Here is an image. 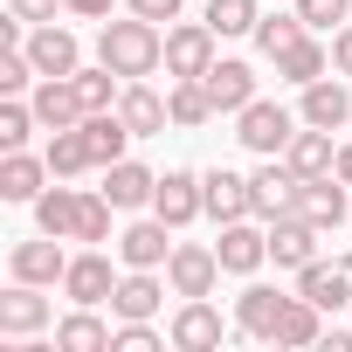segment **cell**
I'll use <instances>...</instances> for the list:
<instances>
[{"label": "cell", "instance_id": "obj_1", "mask_svg": "<svg viewBox=\"0 0 352 352\" xmlns=\"http://www.w3.org/2000/svg\"><path fill=\"white\" fill-rule=\"evenodd\" d=\"M97 63H111L124 83H138V76L166 69V28L145 21V14H131V21H104V28H97Z\"/></svg>", "mask_w": 352, "mask_h": 352}, {"label": "cell", "instance_id": "obj_2", "mask_svg": "<svg viewBox=\"0 0 352 352\" xmlns=\"http://www.w3.org/2000/svg\"><path fill=\"white\" fill-rule=\"evenodd\" d=\"M235 138H242L256 159H283V152H290V138H297V118H290L283 104L256 97V104H242V111H235Z\"/></svg>", "mask_w": 352, "mask_h": 352}, {"label": "cell", "instance_id": "obj_3", "mask_svg": "<svg viewBox=\"0 0 352 352\" xmlns=\"http://www.w3.org/2000/svg\"><path fill=\"white\" fill-rule=\"evenodd\" d=\"M214 28L208 21H166V76L187 83V76H208L214 69Z\"/></svg>", "mask_w": 352, "mask_h": 352}, {"label": "cell", "instance_id": "obj_4", "mask_svg": "<svg viewBox=\"0 0 352 352\" xmlns=\"http://www.w3.org/2000/svg\"><path fill=\"white\" fill-rule=\"evenodd\" d=\"M221 276H228V270H221L214 242H173V256H166V283H173V297H214Z\"/></svg>", "mask_w": 352, "mask_h": 352}, {"label": "cell", "instance_id": "obj_5", "mask_svg": "<svg viewBox=\"0 0 352 352\" xmlns=\"http://www.w3.org/2000/svg\"><path fill=\"white\" fill-rule=\"evenodd\" d=\"M297 214H304L318 235H331L338 221H352V187L338 180V173H318V180L297 187Z\"/></svg>", "mask_w": 352, "mask_h": 352}, {"label": "cell", "instance_id": "obj_6", "mask_svg": "<svg viewBox=\"0 0 352 352\" xmlns=\"http://www.w3.org/2000/svg\"><path fill=\"white\" fill-rule=\"evenodd\" d=\"M166 338L180 345V352H214V345L228 338V324H221V311H214L208 297H180V311H173Z\"/></svg>", "mask_w": 352, "mask_h": 352}, {"label": "cell", "instance_id": "obj_7", "mask_svg": "<svg viewBox=\"0 0 352 352\" xmlns=\"http://www.w3.org/2000/svg\"><path fill=\"white\" fill-rule=\"evenodd\" d=\"M214 256H221V270H228V276H256V270L270 263V228H256L249 214H242V221H221Z\"/></svg>", "mask_w": 352, "mask_h": 352}, {"label": "cell", "instance_id": "obj_8", "mask_svg": "<svg viewBox=\"0 0 352 352\" xmlns=\"http://www.w3.org/2000/svg\"><path fill=\"white\" fill-rule=\"evenodd\" d=\"M297 173H290V159H263L256 173H249V194H256V221H276V214H297Z\"/></svg>", "mask_w": 352, "mask_h": 352}, {"label": "cell", "instance_id": "obj_9", "mask_svg": "<svg viewBox=\"0 0 352 352\" xmlns=\"http://www.w3.org/2000/svg\"><path fill=\"white\" fill-rule=\"evenodd\" d=\"M201 208H208V221H214V228H221V221H242V214H256L249 173H228V166L201 173Z\"/></svg>", "mask_w": 352, "mask_h": 352}, {"label": "cell", "instance_id": "obj_10", "mask_svg": "<svg viewBox=\"0 0 352 352\" xmlns=\"http://www.w3.org/2000/svg\"><path fill=\"white\" fill-rule=\"evenodd\" d=\"M152 214H159L166 228H187V221H201V214H208V208H201V173H187V166L159 173V194H152Z\"/></svg>", "mask_w": 352, "mask_h": 352}, {"label": "cell", "instance_id": "obj_11", "mask_svg": "<svg viewBox=\"0 0 352 352\" xmlns=\"http://www.w3.org/2000/svg\"><path fill=\"white\" fill-rule=\"evenodd\" d=\"M111 290H118V270H111L104 249L69 256V270H63V297H69V304H111Z\"/></svg>", "mask_w": 352, "mask_h": 352}, {"label": "cell", "instance_id": "obj_12", "mask_svg": "<svg viewBox=\"0 0 352 352\" xmlns=\"http://www.w3.org/2000/svg\"><path fill=\"white\" fill-rule=\"evenodd\" d=\"M297 297H311L324 318L345 311V304H352V263H338V256H331V263H324V256L304 263V270H297Z\"/></svg>", "mask_w": 352, "mask_h": 352}, {"label": "cell", "instance_id": "obj_13", "mask_svg": "<svg viewBox=\"0 0 352 352\" xmlns=\"http://www.w3.org/2000/svg\"><path fill=\"white\" fill-rule=\"evenodd\" d=\"M49 297H42V283H14V290H0V338H35V331H49Z\"/></svg>", "mask_w": 352, "mask_h": 352}, {"label": "cell", "instance_id": "obj_14", "mask_svg": "<svg viewBox=\"0 0 352 352\" xmlns=\"http://www.w3.org/2000/svg\"><path fill=\"white\" fill-rule=\"evenodd\" d=\"M166 270H124L118 276V290H111V318H159V304H166Z\"/></svg>", "mask_w": 352, "mask_h": 352}, {"label": "cell", "instance_id": "obj_15", "mask_svg": "<svg viewBox=\"0 0 352 352\" xmlns=\"http://www.w3.org/2000/svg\"><path fill=\"white\" fill-rule=\"evenodd\" d=\"M297 118H304V124H318V131H338V124H352V90H345V76L331 69V76L304 83V104H297Z\"/></svg>", "mask_w": 352, "mask_h": 352}, {"label": "cell", "instance_id": "obj_16", "mask_svg": "<svg viewBox=\"0 0 352 352\" xmlns=\"http://www.w3.org/2000/svg\"><path fill=\"white\" fill-rule=\"evenodd\" d=\"M21 49L35 56V69H42V76H76V69H83L76 35H69V28H56V21H35V35H28Z\"/></svg>", "mask_w": 352, "mask_h": 352}, {"label": "cell", "instance_id": "obj_17", "mask_svg": "<svg viewBox=\"0 0 352 352\" xmlns=\"http://www.w3.org/2000/svg\"><path fill=\"white\" fill-rule=\"evenodd\" d=\"M166 256H173V228L152 214V221H131L124 235H118V263L124 270H166Z\"/></svg>", "mask_w": 352, "mask_h": 352}, {"label": "cell", "instance_id": "obj_18", "mask_svg": "<svg viewBox=\"0 0 352 352\" xmlns=\"http://www.w3.org/2000/svg\"><path fill=\"white\" fill-rule=\"evenodd\" d=\"M14 283H63V270H69V256H63V235H35V242H14Z\"/></svg>", "mask_w": 352, "mask_h": 352}, {"label": "cell", "instance_id": "obj_19", "mask_svg": "<svg viewBox=\"0 0 352 352\" xmlns=\"http://www.w3.org/2000/svg\"><path fill=\"white\" fill-rule=\"evenodd\" d=\"M104 194H111V208H118V214H131V208H152V194H159V173H152V166H138V159L124 152L118 166H104Z\"/></svg>", "mask_w": 352, "mask_h": 352}, {"label": "cell", "instance_id": "obj_20", "mask_svg": "<svg viewBox=\"0 0 352 352\" xmlns=\"http://www.w3.org/2000/svg\"><path fill=\"white\" fill-rule=\"evenodd\" d=\"M28 104H35L42 131H69V124H83V97H76L69 76H42V83L28 90Z\"/></svg>", "mask_w": 352, "mask_h": 352}, {"label": "cell", "instance_id": "obj_21", "mask_svg": "<svg viewBox=\"0 0 352 352\" xmlns=\"http://www.w3.org/2000/svg\"><path fill=\"white\" fill-rule=\"evenodd\" d=\"M270 263H276V270L318 263V228H311L304 214H276V221H270Z\"/></svg>", "mask_w": 352, "mask_h": 352}, {"label": "cell", "instance_id": "obj_22", "mask_svg": "<svg viewBox=\"0 0 352 352\" xmlns=\"http://www.w3.org/2000/svg\"><path fill=\"white\" fill-rule=\"evenodd\" d=\"M49 180H56V173H49V159H35L28 145H21V152H8V159H0V201H28V208H35Z\"/></svg>", "mask_w": 352, "mask_h": 352}, {"label": "cell", "instance_id": "obj_23", "mask_svg": "<svg viewBox=\"0 0 352 352\" xmlns=\"http://www.w3.org/2000/svg\"><path fill=\"white\" fill-rule=\"evenodd\" d=\"M208 83V97H214V111H242V104H256V69L249 63H235V56H214V69L201 76Z\"/></svg>", "mask_w": 352, "mask_h": 352}, {"label": "cell", "instance_id": "obj_24", "mask_svg": "<svg viewBox=\"0 0 352 352\" xmlns=\"http://www.w3.org/2000/svg\"><path fill=\"white\" fill-rule=\"evenodd\" d=\"M118 118L131 124V138H159L166 124H173V111H166V97L138 76V83H124V97H118Z\"/></svg>", "mask_w": 352, "mask_h": 352}, {"label": "cell", "instance_id": "obj_25", "mask_svg": "<svg viewBox=\"0 0 352 352\" xmlns=\"http://www.w3.org/2000/svg\"><path fill=\"white\" fill-rule=\"evenodd\" d=\"M283 290H270V283H249L242 297H235V331L242 338H276V318H283Z\"/></svg>", "mask_w": 352, "mask_h": 352}, {"label": "cell", "instance_id": "obj_26", "mask_svg": "<svg viewBox=\"0 0 352 352\" xmlns=\"http://www.w3.org/2000/svg\"><path fill=\"white\" fill-rule=\"evenodd\" d=\"M276 76H283V83H297V90H304V83H318V76H331V49L318 42V28H311V35H297V42L276 56Z\"/></svg>", "mask_w": 352, "mask_h": 352}, {"label": "cell", "instance_id": "obj_27", "mask_svg": "<svg viewBox=\"0 0 352 352\" xmlns=\"http://www.w3.org/2000/svg\"><path fill=\"white\" fill-rule=\"evenodd\" d=\"M290 173L297 180H318V173H338V145H331V131H318V124H304L297 138H290Z\"/></svg>", "mask_w": 352, "mask_h": 352}, {"label": "cell", "instance_id": "obj_28", "mask_svg": "<svg viewBox=\"0 0 352 352\" xmlns=\"http://www.w3.org/2000/svg\"><path fill=\"white\" fill-rule=\"evenodd\" d=\"M111 331H118V324H104L97 304H76V311L56 324V345H63V352H111Z\"/></svg>", "mask_w": 352, "mask_h": 352}, {"label": "cell", "instance_id": "obj_29", "mask_svg": "<svg viewBox=\"0 0 352 352\" xmlns=\"http://www.w3.org/2000/svg\"><path fill=\"white\" fill-rule=\"evenodd\" d=\"M49 173L56 180H83V173H97V159H90V138H83V124H69V131H49Z\"/></svg>", "mask_w": 352, "mask_h": 352}, {"label": "cell", "instance_id": "obj_30", "mask_svg": "<svg viewBox=\"0 0 352 352\" xmlns=\"http://www.w3.org/2000/svg\"><path fill=\"white\" fill-rule=\"evenodd\" d=\"M83 138H90V159H97V173H104V166H118V159H124L131 124H124L118 111H90V118H83Z\"/></svg>", "mask_w": 352, "mask_h": 352}, {"label": "cell", "instance_id": "obj_31", "mask_svg": "<svg viewBox=\"0 0 352 352\" xmlns=\"http://www.w3.org/2000/svg\"><path fill=\"white\" fill-rule=\"evenodd\" d=\"M76 208H83V187H63V180H56V187H42V201H35V228L69 242V235H76Z\"/></svg>", "mask_w": 352, "mask_h": 352}, {"label": "cell", "instance_id": "obj_32", "mask_svg": "<svg viewBox=\"0 0 352 352\" xmlns=\"http://www.w3.org/2000/svg\"><path fill=\"white\" fill-rule=\"evenodd\" d=\"M166 111H173V124H180V131H201L208 118H221L201 76H187V83H173V90H166Z\"/></svg>", "mask_w": 352, "mask_h": 352}, {"label": "cell", "instance_id": "obj_33", "mask_svg": "<svg viewBox=\"0 0 352 352\" xmlns=\"http://www.w3.org/2000/svg\"><path fill=\"white\" fill-rule=\"evenodd\" d=\"M318 338H324V311H318L311 297H290L283 318H276V338H270V345H318Z\"/></svg>", "mask_w": 352, "mask_h": 352}, {"label": "cell", "instance_id": "obj_34", "mask_svg": "<svg viewBox=\"0 0 352 352\" xmlns=\"http://www.w3.org/2000/svg\"><path fill=\"white\" fill-rule=\"evenodd\" d=\"M111 214H118L111 194H104V187H83V208H76V235H69V242L104 249V242H111Z\"/></svg>", "mask_w": 352, "mask_h": 352}, {"label": "cell", "instance_id": "obj_35", "mask_svg": "<svg viewBox=\"0 0 352 352\" xmlns=\"http://www.w3.org/2000/svg\"><path fill=\"white\" fill-rule=\"evenodd\" d=\"M297 35H311V28H304V14H297V8H290V14H263V21H256V49H263V56H270V63H276V56H283V49H290V42H297Z\"/></svg>", "mask_w": 352, "mask_h": 352}, {"label": "cell", "instance_id": "obj_36", "mask_svg": "<svg viewBox=\"0 0 352 352\" xmlns=\"http://www.w3.org/2000/svg\"><path fill=\"white\" fill-rule=\"evenodd\" d=\"M28 131H42V118H35V104H21V97H8V104H0V152H21V145H28Z\"/></svg>", "mask_w": 352, "mask_h": 352}, {"label": "cell", "instance_id": "obj_37", "mask_svg": "<svg viewBox=\"0 0 352 352\" xmlns=\"http://www.w3.org/2000/svg\"><path fill=\"white\" fill-rule=\"evenodd\" d=\"M256 0H208V28L214 35H256Z\"/></svg>", "mask_w": 352, "mask_h": 352}, {"label": "cell", "instance_id": "obj_38", "mask_svg": "<svg viewBox=\"0 0 352 352\" xmlns=\"http://www.w3.org/2000/svg\"><path fill=\"white\" fill-rule=\"evenodd\" d=\"M159 345H173V338H159L152 318H118V331H111V352H159Z\"/></svg>", "mask_w": 352, "mask_h": 352}, {"label": "cell", "instance_id": "obj_39", "mask_svg": "<svg viewBox=\"0 0 352 352\" xmlns=\"http://www.w3.org/2000/svg\"><path fill=\"white\" fill-rule=\"evenodd\" d=\"M290 8L304 14V28H345V14H352V0H290Z\"/></svg>", "mask_w": 352, "mask_h": 352}, {"label": "cell", "instance_id": "obj_40", "mask_svg": "<svg viewBox=\"0 0 352 352\" xmlns=\"http://www.w3.org/2000/svg\"><path fill=\"white\" fill-rule=\"evenodd\" d=\"M131 14H145V21H180V0H124Z\"/></svg>", "mask_w": 352, "mask_h": 352}, {"label": "cell", "instance_id": "obj_41", "mask_svg": "<svg viewBox=\"0 0 352 352\" xmlns=\"http://www.w3.org/2000/svg\"><path fill=\"white\" fill-rule=\"evenodd\" d=\"M331 69H338V76H352V21H345V28H331Z\"/></svg>", "mask_w": 352, "mask_h": 352}, {"label": "cell", "instance_id": "obj_42", "mask_svg": "<svg viewBox=\"0 0 352 352\" xmlns=\"http://www.w3.org/2000/svg\"><path fill=\"white\" fill-rule=\"evenodd\" d=\"M56 8L63 0H8V14H21V21H56Z\"/></svg>", "mask_w": 352, "mask_h": 352}, {"label": "cell", "instance_id": "obj_43", "mask_svg": "<svg viewBox=\"0 0 352 352\" xmlns=\"http://www.w3.org/2000/svg\"><path fill=\"white\" fill-rule=\"evenodd\" d=\"M111 8L118 0H63V14H76V21H111Z\"/></svg>", "mask_w": 352, "mask_h": 352}, {"label": "cell", "instance_id": "obj_44", "mask_svg": "<svg viewBox=\"0 0 352 352\" xmlns=\"http://www.w3.org/2000/svg\"><path fill=\"white\" fill-rule=\"evenodd\" d=\"M338 180H345V187H352V138H345V145H338Z\"/></svg>", "mask_w": 352, "mask_h": 352}]
</instances>
